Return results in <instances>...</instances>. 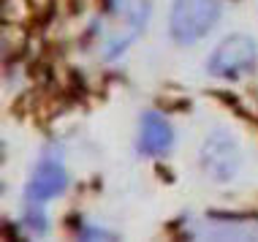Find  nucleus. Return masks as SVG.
Returning a JSON list of instances; mask_svg holds the SVG:
<instances>
[{
    "instance_id": "4",
    "label": "nucleus",
    "mask_w": 258,
    "mask_h": 242,
    "mask_svg": "<svg viewBox=\"0 0 258 242\" xmlns=\"http://www.w3.org/2000/svg\"><path fill=\"white\" fill-rule=\"evenodd\" d=\"M199 161L209 179H215V183L231 179L239 171V147H236L234 136L226 131H212L201 144Z\"/></svg>"
},
{
    "instance_id": "6",
    "label": "nucleus",
    "mask_w": 258,
    "mask_h": 242,
    "mask_svg": "<svg viewBox=\"0 0 258 242\" xmlns=\"http://www.w3.org/2000/svg\"><path fill=\"white\" fill-rule=\"evenodd\" d=\"M68 185V174H66V166L54 158H44V161L36 163L30 179H27V199L30 202H49V199H57Z\"/></svg>"
},
{
    "instance_id": "5",
    "label": "nucleus",
    "mask_w": 258,
    "mask_h": 242,
    "mask_svg": "<svg viewBox=\"0 0 258 242\" xmlns=\"http://www.w3.org/2000/svg\"><path fill=\"white\" fill-rule=\"evenodd\" d=\"M190 234L199 239H258V220L207 215L190 226Z\"/></svg>"
},
{
    "instance_id": "3",
    "label": "nucleus",
    "mask_w": 258,
    "mask_h": 242,
    "mask_svg": "<svg viewBox=\"0 0 258 242\" xmlns=\"http://www.w3.org/2000/svg\"><path fill=\"white\" fill-rule=\"evenodd\" d=\"M255 41L250 36H228L218 44L207 63V71L218 79H242L255 66Z\"/></svg>"
},
{
    "instance_id": "1",
    "label": "nucleus",
    "mask_w": 258,
    "mask_h": 242,
    "mask_svg": "<svg viewBox=\"0 0 258 242\" xmlns=\"http://www.w3.org/2000/svg\"><path fill=\"white\" fill-rule=\"evenodd\" d=\"M150 17V0H111L101 19V52L114 60L142 36Z\"/></svg>"
},
{
    "instance_id": "7",
    "label": "nucleus",
    "mask_w": 258,
    "mask_h": 242,
    "mask_svg": "<svg viewBox=\"0 0 258 242\" xmlns=\"http://www.w3.org/2000/svg\"><path fill=\"white\" fill-rule=\"evenodd\" d=\"M174 144V131L169 126L166 117H160L158 112H147L139 123V153L150 155V158H160L171 150Z\"/></svg>"
},
{
    "instance_id": "2",
    "label": "nucleus",
    "mask_w": 258,
    "mask_h": 242,
    "mask_svg": "<svg viewBox=\"0 0 258 242\" xmlns=\"http://www.w3.org/2000/svg\"><path fill=\"white\" fill-rule=\"evenodd\" d=\"M220 0H174L169 14V30L177 44H196L220 19Z\"/></svg>"
}]
</instances>
